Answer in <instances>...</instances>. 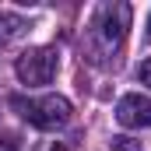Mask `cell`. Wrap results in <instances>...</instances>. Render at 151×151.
Returning a JSON list of instances; mask_svg holds the SVG:
<instances>
[{"mask_svg":"<svg viewBox=\"0 0 151 151\" xmlns=\"http://www.w3.org/2000/svg\"><path fill=\"white\" fill-rule=\"evenodd\" d=\"M25 28H28L25 18H18V14H11V11H0V46L21 39V35H25Z\"/></svg>","mask_w":151,"mask_h":151,"instance_id":"5","label":"cell"},{"mask_svg":"<svg viewBox=\"0 0 151 151\" xmlns=\"http://www.w3.org/2000/svg\"><path fill=\"white\" fill-rule=\"evenodd\" d=\"M113 148L116 151H141V144L134 137H113Z\"/></svg>","mask_w":151,"mask_h":151,"instance_id":"6","label":"cell"},{"mask_svg":"<svg viewBox=\"0 0 151 151\" xmlns=\"http://www.w3.org/2000/svg\"><path fill=\"white\" fill-rule=\"evenodd\" d=\"M137 77H141V84H148V88H151V60H144V63L137 67Z\"/></svg>","mask_w":151,"mask_h":151,"instance_id":"7","label":"cell"},{"mask_svg":"<svg viewBox=\"0 0 151 151\" xmlns=\"http://www.w3.org/2000/svg\"><path fill=\"white\" fill-rule=\"evenodd\" d=\"M130 28V7L127 4H102L95 21H91V39L102 46V53H116L119 42Z\"/></svg>","mask_w":151,"mask_h":151,"instance_id":"2","label":"cell"},{"mask_svg":"<svg viewBox=\"0 0 151 151\" xmlns=\"http://www.w3.org/2000/svg\"><path fill=\"white\" fill-rule=\"evenodd\" d=\"M46 151H70V148H67V144H60V141H53V144H49Z\"/></svg>","mask_w":151,"mask_h":151,"instance_id":"8","label":"cell"},{"mask_svg":"<svg viewBox=\"0 0 151 151\" xmlns=\"http://www.w3.org/2000/svg\"><path fill=\"white\" fill-rule=\"evenodd\" d=\"M0 151H18V148H14V141H0Z\"/></svg>","mask_w":151,"mask_h":151,"instance_id":"9","label":"cell"},{"mask_svg":"<svg viewBox=\"0 0 151 151\" xmlns=\"http://www.w3.org/2000/svg\"><path fill=\"white\" fill-rule=\"evenodd\" d=\"M14 109L39 130H60L70 123V113H74L63 95H42V99H28V102L14 99Z\"/></svg>","mask_w":151,"mask_h":151,"instance_id":"1","label":"cell"},{"mask_svg":"<svg viewBox=\"0 0 151 151\" xmlns=\"http://www.w3.org/2000/svg\"><path fill=\"white\" fill-rule=\"evenodd\" d=\"M56 67H60V56H56V49H49V46H35V49L21 53V56L14 60V74H18L21 84H28V88L49 84V81L56 77Z\"/></svg>","mask_w":151,"mask_h":151,"instance_id":"3","label":"cell"},{"mask_svg":"<svg viewBox=\"0 0 151 151\" xmlns=\"http://www.w3.org/2000/svg\"><path fill=\"white\" fill-rule=\"evenodd\" d=\"M148 35H151V14H148Z\"/></svg>","mask_w":151,"mask_h":151,"instance_id":"10","label":"cell"},{"mask_svg":"<svg viewBox=\"0 0 151 151\" xmlns=\"http://www.w3.org/2000/svg\"><path fill=\"white\" fill-rule=\"evenodd\" d=\"M116 119L130 130H148L151 127V99L141 91H130L116 102Z\"/></svg>","mask_w":151,"mask_h":151,"instance_id":"4","label":"cell"}]
</instances>
